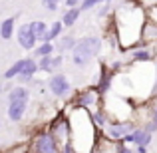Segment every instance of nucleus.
<instances>
[{
    "instance_id": "f257e3e1",
    "label": "nucleus",
    "mask_w": 157,
    "mask_h": 153,
    "mask_svg": "<svg viewBox=\"0 0 157 153\" xmlns=\"http://www.w3.org/2000/svg\"><path fill=\"white\" fill-rule=\"evenodd\" d=\"M100 38L98 36H88V38H82L76 42V46H74V54H72V60L76 66H86L90 60H92L94 56H98L100 54Z\"/></svg>"
},
{
    "instance_id": "f03ea898",
    "label": "nucleus",
    "mask_w": 157,
    "mask_h": 153,
    "mask_svg": "<svg viewBox=\"0 0 157 153\" xmlns=\"http://www.w3.org/2000/svg\"><path fill=\"white\" fill-rule=\"evenodd\" d=\"M133 129H135L133 121H117V119H109L104 133H105V139L117 143V141H123Z\"/></svg>"
},
{
    "instance_id": "7ed1b4c3",
    "label": "nucleus",
    "mask_w": 157,
    "mask_h": 153,
    "mask_svg": "<svg viewBox=\"0 0 157 153\" xmlns=\"http://www.w3.org/2000/svg\"><path fill=\"white\" fill-rule=\"evenodd\" d=\"M36 72H38V62H36L34 58H22V60H18L16 64H12L10 70H6L4 80H12V78H16V76H30V78H34Z\"/></svg>"
},
{
    "instance_id": "20e7f679",
    "label": "nucleus",
    "mask_w": 157,
    "mask_h": 153,
    "mask_svg": "<svg viewBox=\"0 0 157 153\" xmlns=\"http://www.w3.org/2000/svg\"><path fill=\"white\" fill-rule=\"evenodd\" d=\"M32 153H60V145H58V141L54 139L50 131H42L34 137Z\"/></svg>"
},
{
    "instance_id": "39448f33",
    "label": "nucleus",
    "mask_w": 157,
    "mask_h": 153,
    "mask_svg": "<svg viewBox=\"0 0 157 153\" xmlns=\"http://www.w3.org/2000/svg\"><path fill=\"white\" fill-rule=\"evenodd\" d=\"M48 88L56 98H66L70 94V80L64 74H54L48 82Z\"/></svg>"
},
{
    "instance_id": "423d86ee",
    "label": "nucleus",
    "mask_w": 157,
    "mask_h": 153,
    "mask_svg": "<svg viewBox=\"0 0 157 153\" xmlns=\"http://www.w3.org/2000/svg\"><path fill=\"white\" fill-rule=\"evenodd\" d=\"M151 139H153V133H149V131L143 129V127H135V129L123 139V143H125V145H145V147H149Z\"/></svg>"
},
{
    "instance_id": "0eeeda50",
    "label": "nucleus",
    "mask_w": 157,
    "mask_h": 153,
    "mask_svg": "<svg viewBox=\"0 0 157 153\" xmlns=\"http://www.w3.org/2000/svg\"><path fill=\"white\" fill-rule=\"evenodd\" d=\"M36 36L32 34L30 30V24H22V26L18 28V44L24 48V50H34L36 48Z\"/></svg>"
},
{
    "instance_id": "6e6552de",
    "label": "nucleus",
    "mask_w": 157,
    "mask_h": 153,
    "mask_svg": "<svg viewBox=\"0 0 157 153\" xmlns=\"http://www.w3.org/2000/svg\"><path fill=\"white\" fill-rule=\"evenodd\" d=\"M26 107H28V100H12L8 101V117L10 121H20L26 113Z\"/></svg>"
},
{
    "instance_id": "1a4fd4ad",
    "label": "nucleus",
    "mask_w": 157,
    "mask_h": 153,
    "mask_svg": "<svg viewBox=\"0 0 157 153\" xmlns=\"http://www.w3.org/2000/svg\"><path fill=\"white\" fill-rule=\"evenodd\" d=\"M50 133L54 135V139H56L58 141V145H68V137H70V127H68V121H64V119H62V121H58L56 125L52 127L50 129Z\"/></svg>"
},
{
    "instance_id": "9d476101",
    "label": "nucleus",
    "mask_w": 157,
    "mask_h": 153,
    "mask_svg": "<svg viewBox=\"0 0 157 153\" xmlns=\"http://www.w3.org/2000/svg\"><path fill=\"white\" fill-rule=\"evenodd\" d=\"M76 103H78V105H82V107H92V105H96V103H98V92H94V90L80 92Z\"/></svg>"
},
{
    "instance_id": "9b49d317",
    "label": "nucleus",
    "mask_w": 157,
    "mask_h": 153,
    "mask_svg": "<svg viewBox=\"0 0 157 153\" xmlns=\"http://www.w3.org/2000/svg\"><path fill=\"white\" fill-rule=\"evenodd\" d=\"M30 30H32V34L36 36V40L44 42V36H46V32H48V26H46V22H42V20H36V22H30Z\"/></svg>"
},
{
    "instance_id": "f8f14e48",
    "label": "nucleus",
    "mask_w": 157,
    "mask_h": 153,
    "mask_svg": "<svg viewBox=\"0 0 157 153\" xmlns=\"http://www.w3.org/2000/svg\"><path fill=\"white\" fill-rule=\"evenodd\" d=\"M14 18H6L2 24H0V38L2 40H10L12 34H14Z\"/></svg>"
},
{
    "instance_id": "ddd939ff",
    "label": "nucleus",
    "mask_w": 157,
    "mask_h": 153,
    "mask_svg": "<svg viewBox=\"0 0 157 153\" xmlns=\"http://www.w3.org/2000/svg\"><path fill=\"white\" fill-rule=\"evenodd\" d=\"M12 100H30V92H28L24 86H16L8 92V101Z\"/></svg>"
},
{
    "instance_id": "4468645a",
    "label": "nucleus",
    "mask_w": 157,
    "mask_h": 153,
    "mask_svg": "<svg viewBox=\"0 0 157 153\" xmlns=\"http://www.w3.org/2000/svg\"><path fill=\"white\" fill-rule=\"evenodd\" d=\"M54 44L52 42H44V44H40V46H36L34 48V56L36 58H48V56H54Z\"/></svg>"
},
{
    "instance_id": "2eb2a0df",
    "label": "nucleus",
    "mask_w": 157,
    "mask_h": 153,
    "mask_svg": "<svg viewBox=\"0 0 157 153\" xmlns=\"http://www.w3.org/2000/svg\"><path fill=\"white\" fill-rule=\"evenodd\" d=\"M131 58L135 62H149V60H153V50L151 48H139V50H135L131 54Z\"/></svg>"
},
{
    "instance_id": "dca6fc26",
    "label": "nucleus",
    "mask_w": 157,
    "mask_h": 153,
    "mask_svg": "<svg viewBox=\"0 0 157 153\" xmlns=\"http://www.w3.org/2000/svg\"><path fill=\"white\" fill-rule=\"evenodd\" d=\"M78 18H80V8H68V10L64 12L62 24H66V26H74Z\"/></svg>"
},
{
    "instance_id": "f3484780",
    "label": "nucleus",
    "mask_w": 157,
    "mask_h": 153,
    "mask_svg": "<svg viewBox=\"0 0 157 153\" xmlns=\"http://www.w3.org/2000/svg\"><path fill=\"white\" fill-rule=\"evenodd\" d=\"M62 28H64V24H62V22H54L52 26H50V30L46 32V36H44V42H54V40L62 34Z\"/></svg>"
},
{
    "instance_id": "a211bd4d",
    "label": "nucleus",
    "mask_w": 157,
    "mask_h": 153,
    "mask_svg": "<svg viewBox=\"0 0 157 153\" xmlns=\"http://www.w3.org/2000/svg\"><path fill=\"white\" fill-rule=\"evenodd\" d=\"M109 82H111V70L109 72H101L100 80H98V94H104L109 90Z\"/></svg>"
},
{
    "instance_id": "6ab92c4d",
    "label": "nucleus",
    "mask_w": 157,
    "mask_h": 153,
    "mask_svg": "<svg viewBox=\"0 0 157 153\" xmlns=\"http://www.w3.org/2000/svg\"><path fill=\"white\" fill-rule=\"evenodd\" d=\"M92 117H94V123H96V125L100 127V129H105V125H107V121H109V119H107V115L104 113V111L98 109L96 113L92 115Z\"/></svg>"
},
{
    "instance_id": "aec40b11",
    "label": "nucleus",
    "mask_w": 157,
    "mask_h": 153,
    "mask_svg": "<svg viewBox=\"0 0 157 153\" xmlns=\"http://www.w3.org/2000/svg\"><path fill=\"white\" fill-rule=\"evenodd\" d=\"M38 70H40V72H54V68H52V56L40 58V60H38Z\"/></svg>"
},
{
    "instance_id": "412c9836",
    "label": "nucleus",
    "mask_w": 157,
    "mask_h": 153,
    "mask_svg": "<svg viewBox=\"0 0 157 153\" xmlns=\"http://www.w3.org/2000/svg\"><path fill=\"white\" fill-rule=\"evenodd\" d=\"M74 46H76V40L72 38V36H66V38H62V42H60V50L62 52H66V50H74Z\"/></svg>"
},
{
    "instance_id": "4be33fe9",
    "label": "nucleus",
    "mask_w": 157,
    "mask_h": 153,
    "mask_svg": "<svg viewBox=\"0 0 157 153\" xmlns=\"http://www.w3.org/2000/svg\"><path fill=\"white\" fill-rule=\"evenodd\" d=\"M143 129H147L149 133H155L157 131V107L153 109V113H151V119H149V123H147Z\"/></svg>"
},
{
    "instance_id": "5701e85b",
    "label": "nucleus",
    "mask_w": 157,
    "mask_h": 153,
    "mask_svg": "<svg viewBox=\"0 0 157 153\" xmlns=\"http://www.w3.org/2000/svg\"><path fill=\"white\" fill-rule=\"evenodd\" d=\"M113 153H135V151L131 149L129 145H125L123 141H117V143H115V147H113Z\"/></svg>"
},
{
    "instance_id": "b1692460",
    "label": "nucleus",
    "mask_w": 157,
    "mask_h": 153,
    "mask_svg": "<svg viewBox=\"0 0 157 153\" xmlns=\"http://www.w3.org/2000/svg\"><path fill=\"white\" fill-rule=\"evenodd\" d=\"M58 2H60V0H42V4L48 8V10H56V8H58Z\"/></svg>"
},
{
    "instance_id": "393cba45",
    "label": "nucleus",
    "mask_w": 157,
    "mask_h": 153,
    "mask_svg": "<svg viewBox=\"0 0 157 153\" xmlns=\"http://www.w3.org/2000/svg\"><path fill=\"white\" fill-rule=\"evenodd\" d=\"M98 2H101V0H82V10H88V8L96 6Z\"/></svg>"
},
{
    "instance_id": "a878e982",
    "label": "nucleus",
    "mask_w": 157,
    "mask_h": 153,
    "mask_svg": "<svg viewBox=\"0 0 157 153\" xmlns=\"http://www.w3.org/2000/svg\"><path fill=\"white\" fill-rule=\"evenodd\" d=\"M62 66V56H52V68L58 70Z\"/></svg>"
},
{
    "instance_id": "bb28decb",
    "label": "nucleus",
    "mask_w": 157,
    "mask_h": 153,
    "mask_svg": "<svg viewBox=\"0 0 157 153\" xmlns=\"http://www.w3.org/2000/svg\"><path fill=\"white\" fill-rule=\"evenodd\" d=\"M2 153H28L26 147H14V149H10V151H2Z\"/></svg>"
},
{
    "instance_id": "cd10ccee",
    "label": "nucleus",
    "mask_w": 157,
    "mask_h": 153,
    "mask_svg": "<svg viewBox=\"0 0 157 153\" xmlns=\"http://www.w3.org/2000/svg\"><path fill=\"white\" fill-rule=\"evenodd\" d=\"M135 153H149V147H145V145H135Z\"/></svg>"
},
{
    "instance_id": "c85d7f7f",
    "label": "nucleus",
    "mask_w": 157,
    "mask_h": 153,
    "mask_svg": "<svg viewBox=\"0 0 157 153\" xmlns=\"http://www.w3.org/2000/svg\"><path fill=\"white\" fill-rule=\"evenodd\" d=\"M66 6H70V8H76V6H78V0H66Z\"/></svg>"
},
{
    "instance_id": "c756f323",
    "label": "nucleus",
    "mask_w": 157,
    "mask_h": 153,
    "mask_svg": "<svg viewBox=\"0 0 157 153\" xmlns=\"http://www.w3.org/2000/svg\"><path fill=\"white\" fill-rule=\"evenodd\" d=\"M0 125H2V119H0Z\"/></svg>"
}]
</instances>
